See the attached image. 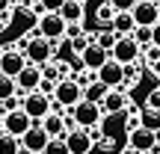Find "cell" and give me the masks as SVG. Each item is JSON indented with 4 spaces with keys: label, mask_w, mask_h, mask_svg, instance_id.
Segmentation results:
<instances>
[{
    "label": "cell",
    "mask_w": 160,
    "mask_h": 154,
    "mask_svg": "<svg viewBox=\"0 0 160 154\" xmlns=\"http://www.w3.org/2000/svg\"><path fill=\"white\" fill-rule=\"evenodd\" d=\"M65 30H68V24H65V18L59 15V12H45V15H39V21H36V33L33 36H45V39H51V42H62Z\"/></svg>",
    "instance_id": "6da1fadb"
},
{
    "label": "cell",
    "mask_w": 160,
    "mask_h": 154,
    "mask_svg": "<svg viewBox=\"0 0 160 154\" xmlns=\"http://www.w3.org/2000/svg\"><path fill=\"white\" fill-rule=\"evenodd\" d=\"M57 45H59V42H51V39H45V36H30L27 59H30L33 65H48L51 59H57V57H53Z\"/></svg>",
    "instance_id": "7a4b0ae2"
},
{
    "label": "cell",
    "mask_w": 160,
    "mask_h": 154,
    "mask_svg": "<svg viewBox=\"0 0 160 154\" xmlns=\"http://www.w3.org/2000/svg\"><path fill=\"white\" fill-rule=\"evenodd\" d=\"M24 113L30 116L33 122H42L45 116L53 113V98L45 95V92H30V95H24Z\"/></svg>",
    "instance_id": "3957f363"
},
{
    "label": "cell",
    "mask_w": 160,
    "mask_h": 154,
    "mask_svg": "<svg viewBox=\"0 0 160 154\" xmlns=\"http://www.w3.org/2000/svg\"><path fill=\"white\" fill-rule=\"evenodd\" d=\"M71 113H74V122H77V127H83V131H89V127H95V125H101V116H104V110H101V104H95V101H77L74 107H71Z\"/></svg>",
    "instance_id": "277c9868"
},
{
    "label": "cell",
    "mask_w": 160,
    "mask_h": 154,
    "mask_svg": "<svg viewBox=\"0 0 160 154\" xmlns=\"http://www.w3.org/2000/svg\"><path fill=\"white\" fill-rule=\"evenodd\" d=\"M27 65H30L27 53L15 51V47H0V74H6V77H18L24 68H27Z\"/></svg>",
    "instance_id": "5b68a950"
},
{
    "label": "cell",
    "mask_w": 160,
    "mask_h": 154,
    "mask_svg": "<svg viewBox=\"0 0 160 154\" xmlns=\"http://www.w3.org/2000/svg\"><path fill=\"white\" fill-rule=\"evenodd\" d=\"M33 125H36V122L30 119V116L24 113V107H21V110H12V113H3V125H0V127H3V133H9V137L21 139Z\"/></svg>",
    "instance_id": "8992f818"
},
{
    "label": "cell",
    "mask_w": 160,
    "mask_h": 154,
    "mask_svg": "<svg viewBox=\"0 0 160 154\" xmlns=\"http://www.w3.org/2000/svg\"><path fill=\"white\" fill-rule=\"evenodd\" d=\"M110 57H113L116 62H122V65H133L142 57V47L133 42V36H119V42H116V47L110 51Z\"/></svg>",
    "instance_id": "52a82bcc"
},
{
    "label": "cell",
    "mask_w": 160,
    "mask_h": 154,
    "mask_svg": "<svg viewBox=\"0 0 160 154\" xmlns=\"http://www.w3.org/2000/svg\"><path fill=\"white\" fill-rule=\"evenodd\" d=\"M128 145L131 148H137L139 154H145V151H154L157 145H160V133L154 131H148V127H133V131H128Z\"/></svg>",
    "instance_id": "ba28073f"
},
{
    "label": "cell",
    "mask_w": 160,
    "mask_h": 154,
    "mask_svg": "<svg viewBox=\"0 0 160 154\" xmlns=\"http://www.w3.org/2000/svg\"><path fill=\"white\" fill-rule=\"evenodd\" d=\"M53 101H59L62 107H74L77 101H83V86H80L74 77L59 80V83H57V92H53Z\"/></svg>",
    "instance_id": "9c48e42d"
},
{
    "label": "cell",
    "mask_w": 160,
    "mask_h": 154,
    "mask_svg": "<svg viewBox=\"0 0 160 154\" xmlns=\"http://www.w3.org/2000/svg\"><path fill=\"white\" fill-rule=\"evenodd\" d=\"M131 15L137 21V27H154V24H160V6L154 0H139L131 9Z\"/></svg>",
    "instance_id": "30bf717a"
},
{
    "label": "cell",
    "mask_w": 160,
    "mask_h": 154,
    "mask_svg": "<svg viewBox=\"0 0 160 154\" xmlns=\"http://www.w3.org/2000/svg\"><path fill=\"white\" fill-rule=\"evenodd\" d=\"M128 107H131V98H128L125 89H110L107 95H104V101H101L104 116H119V113H125Z\"/></svg>",
    "instance_id": "8fae6325"
},
{
    "label": "cell",
    "mask_w": 160,
    "mask_h": 154,
    "mask_svg": "<svg viewBox=\"0 0 160 154\" xmlns=\"http://www.w3.org/2000/svg\"><path fill=\"white\" fill-rule=\"evenodd\" d=\"M98 80H101L104 86H110V89H119V86L125 83V65L110 57L107 62L101 65V71H98Z\"/></svg>",
    "instance_id": "7c38bea8"
},
{
    "label": "cell",
    "mask_w": 160,
    "mask_h": 154,
    "mask_svg": "<svg viewBox=\"0 0 160 154\" xmlns=\"http://www.w3.org/2000/svg\"><path fill=\"white\" fill-rule=\"evenodd\" d=\"M48 142H51V137H48V131L39 125V122H36V125H33V127H30V131L21 137V145H24V148H30L33 154H45Z\"/></svg>",
    "instance_id": "4fadbf2b"
},
{
    "label": "cell",
    "mask_w": 160,
    "mask_h": 154,
    "mask_svg": "<svg viewBox=\"0 0 160 154\" xmlns=\"http://www.w3.org/2000/svg\"><path fill=\"white\" fill-rule=\"evenodd\" d=\"M110 59V51H104L98 42H92L83 53H80V68H89V71H101V65Z\"/></svg>",
    "instance_id": "5bb4252c"
},
{
    "label": "cell",
    "mask_w": 160,
    "mask_h": 154,
    "mask_svg": "<svg viewBox=\"0 0 160 154\" xmlns=\"http://www.w3.org/2000/svg\"><path fill=\"white\" fill-rule=\"evenodd\" d=\"M18 80V89H21V95H30V92H36L42 86V80H45V74H42V65H33L30 62L27 68L21 71V74L15 77Z\"/></svg>",
    "instance_id": "9a60e30c"
},
{
    "label": "cell",
    "mask_w": 160,
    "mask_h": 154,
    "mask_svg": "<svg viewBox=\"0 0 160 154\" xmlns=\"http://www.w3.org/2000/svg\"><path fill=\"white\" fill-rule=\"evenodd\" d=\"M65 145H68L71 154H89L92 148H95V139L89 137V131L77 127V131H68V133H65Z\"/></svg>",
    "instance_id": "2e32d148"
},
{
    "label": "cell",
    "mask_w": 160,
    "mask_h": 154,
    "mask_svg": "<svg viewBox=\"0 0 160 154\" xmlns=\"http://www.w3.org/2000/svg\"><path fill=\"white\" fill-rule=\"evenodd\" d=\"M59 15L65 18V24H83V15H86V6L83 0H65L62 6H59Z\"/></svg>",
    "instance_id": "e0dca14e"
},
{
    "label": "cell",
    "mask_w": 160,
    "mask_h": 154,
    "mask_svg": "<svg viewBox=\"0 0 160 154\" xmlns=\"http://www.w3.org/2000/svg\"><path fill=\"white\" fill-rule=\"evenodd\" d=\"M39 125L48 131V137H51V139H57V137H65V133H68V127H65V119H62L59 113H51V116H45V119H42Z\"/></svg>",
    "instance_id": "ac0fdd59"
},
{
    "label": "cell",
    "mask_w": 160,
    "mask_h": 154,
    "mask_svg": "<svg viewBox=\"0 0 160 154\" xmlns=\"http://www.w3.org/2000/svg\"><path fill=\"white\" fill-rule=\"evenodd\" d=\"M113 30H116L119 36H131L133 30H137L133 15H131V12H116V18H113Z\"/></svg>",
    "instance_id": "d6986e66"
},
{
    "label": "cell",
    "mask_w": 160,
    "mask_h": 154,
    "mask_svg": "<svg viewBox=\"0 0 160 154\" xmlns=\"http://www.w3.org/2000/svg\"><path fill=\"white\" fill-rule=\"evenodd\" d=\"M95 42L104 47V51H113V47H116V42H119V33H116L113 27H98V36H95Z\"/></svg>",
    "instance_id": "ffe728a7"
},
{
    "label": "cell",
    "mask_w": 160,
    "mask_h": 154,
    "mask_svg": "<svg viewBox=\"0 0 160 154\" xmlns=\"http://www.w3.org/2000/svg\"><path fill=\"white\" fill-rule=\"evenodd\" d=\"M15 95H21V89H18V80L0 74V104H3L6 98H15Z\"/></svg>",
    "instance_id": "44dd1931"
},
{
    "label": "cell",
    "mask_w": 160,
    "mask_h": 154,
    "mask_svg": "<svg viewBox=\"0 0 160 154\" xmlns=\"http://www.w3.org/2000/svg\"><path fill=\"white\" fill-rule=\"evenodd\" d=\"M107 92H110V86H104L101 80H95L92 86H86V89H83V98H86V101H95V104H101Z\"/></svg>",
    "instance_id": "7402d4cb"
},
{
    "label": "cell",
    "mask_w": 160,
    "mask_h": 154,
    "mask_svg": "<svg viewBox=\"0 0 160 154\" xmlns=\"http://www.w3.org/2000/svg\"><path fill=\"white\" fill-rule=\"evenodd\" d=\"M142 127H148V131L160 133V110H142Z\"/></svg>",
    "instance_id": "603a6c76"
},
{
    "label": "cell",
    "mask_w": 160,
    "mask_h": 154,
    "mask_svg": "<svg viewBox=\"0 0 160 154\" xmlns=\"http://www.w3.org/2000/svg\"><path fill=\"white\" fill-rule=\"evenodd\" d=\"M113 18H116V9L113 6H101V9L95 12V21H98V27H113Z\"/></svg>",
    "instance_id": "cb8c5ba5"
},
{
    "label": "cell",
    "mask_w": 160,
    "mask_h": 154,
    "mask_svg": "<svg viewBox=\"0 0 160 154\" xmlns=\"http://www.w3.org/2000/svg\"><path fill=\"white\" fill-rule=\"evenodd\" d=\"M131 36H133V42H137L139 47H148L151 45V27H137Z\"/></svg>",
    "instance_id": "d4e9b609"
},
{
    "label": "cell",
    "mask_w": 160,
    "mask_h": 154,
    "mask_svg": "<svg viewBox=\"0 0 160 154\" xmlns=\"http://www.w3.org/2000/svg\"><path fill=\"white\" fill-rule=\"evenodd\" d=\"M92 42H95V39H92V36H86V33H80V36H77V39H71V42H68V45H71V51H74V53H77V57H80V53H83V51H86V47H89V45H92Z\"/></svg>",
    "instance_id": "484cf974"
},
{
    "label": "cell",
    "mask_w": 160,
    "mask_h": 154,
    "mask_svg": "<svg viewBox=\"0 0 160 154\" xmlns=\"http://www.w3.org/2000/svg\"><path fill=\"white\" fill-rule=\"evenodd\" d=\"M45 154H71V151H68V145H65V137L51 139V142H48V148H45Z\"/></svg>",
    "instance_id": "4316f807"
},
{
    "label": "cell",
    "mask_w": 160,
    "mask_h": 154,
    "mask_svg": "<svg viewBox=\"0 0 160 154\" xmlns=\"http://www.w3.org/2000/svg\"><path fill=\"white\" fill-rule=\"evenodd\" d=\"M74 80H77V83H80V86L86 89V86H92V83L98 80V71H89V68H83L80 74H74Z\"/></svg>",
    "instance_id": "83f0119b"
},
{
    "label": "cell",
    "mask_w": 160,
    "mask_h": 154,
    "mask_svg": "<svg viewBox=\"0 0 160 154\" xmlns=\"http://www.w3.org/2000/svg\"><path fill=\"white\" fill-rule=\"evenodd\" d=\"M142 53H145V59H148V62L154 65V68L160 65V47H157V45H148V47H142Z\"/></svg>",
    "instance_id": "f1b7e54d"
},
{
    "label": "cell",
    "mask_w": 160,
    "mask_h": 154,
    "mask_svg": "<svg viewBox=\"0 0 160 154\" xmlns=\"http://www.w3.org/2000/svg\"><path fill=\"white\" fill-rule=\"evenodd\" d=\"M137 3H139V0H110V6H113L116 12H131Z\"/></svg>",
    "instance_id": "f546056e"
},
{
    "label": "cell",
    "mask_w": 160,
    "mask_h": 154,
    "mask_svg": "<svg viewBox=\"0 0 160 154\" xmlns=\"http://www.w3.org/2000/svg\"><path fill=\"white\" fill-rule=\"evenodd\" d=\"M53 65H57V74H59V80L74 77V74H71V65H68V62H62V59H53Z\"/></svg>",
    "instance_id": "4dcf8cb0"
},
{
    "label": "cell",
    "mask_w": 160,
    "mask_h": 154,
    "mask_svg": "<svg viewBox=\"0 0 160 154\" xmlns=\"http://www.w3.org/2000/svg\"><path fill=\"white\" fill-rule=\"evenodd\" d=\"M145 107H148V110H160V89L148 92V98H145Z\"/></svg>",
    "instance_id": "1f68e13d"
},
{
    "label": "cell",
    "mask_w": 160,
    "mask_h": 154,
    "mask_svg": "<svg viewBox=\"0 0 160 154\" xmlns=\"http://www.w3.org/2000/svg\"><path fill=\"white\" fill-rule=\"evenodd\" d=\"M80 33H86V30H83V24H68V30H65V39L71 42V39H77Z\"/></svg>",
    "instance_id": "d6a6232c"
},
{
    "label": "cell",
    "mask_w": 160,
    "mask_h": 154,
    "mask_svg": "<svg viewBox=\"0 0 160 154\" xmlns=\"http://www.w3.org/2000/svg\"><path fill=\"white\" fill-rule=\"evenodd\" d=\"M39 92H45V95H51L53 98V92H57V80H42V86H39Z\"/></svg>",
    "instance_id": "836d02e7"
},
{
    "label": "cell",
    "mask_w": 160,
    "mask_h": 154,
    "mask_svg": "<svg viewBox=\"0 0 160 154\" xmlns=\"http://www.w3.org/2000/svg\"><path fill=\"white\" fill-rule=\"evenodd\" d=\"M107 3H110V0H83V6H86L89 12H98L101 6H107Z\"/></svg>",
    "instance_id": "e575fe53"
},
{
    "label": "cell",
    "mask_w": 160,
    "mask_h": 154,
    "mask_svg": "<svg viewBox=\"0 0 160 154\" xmlns=\"http://www.w3.org/2000/svg\"><path fill=\"white\" fill-rule=\"evenodd\" d=\"M27 47H30V33H27V36H21V39L15 42V51H21V53H27Z\"/></svg>",
    "instance_id": "d590c367"
},
{
    "label": "cell",
    "mask_w": 160,
    "mask_h": 154,
    "mask_svg": "<svg viewBox=\"0 0 160 154\" xmlns=\"http://www.w3.org/2000/svg\"><path fill=\"white\" fill-rule=\"evenodd\" d=\"M42 3H45V6H48V12H57V9H59V6H62V3H65V0H42Z\"/></svg>",
    "instance_id": "8d00e7d4"
},
{
    "label": "cell",
    "mask_w": 160,
    "mask_h": 154,
    "mask_svg": "<svg viewBox=\"0 0 160 154\" xmlns=\"http://www.w3.org/2000/svg\"><path fill=\"white\" fill-rule=\"evenodd\" d=\"M151 45L160 47V24H154V27H151Z\"/></svg>",
    "instance_id": "74e56055"
},
{
    "label": "cell",
    "mask_w": 160,
    "mask_h": 154,
    "mask_svg": "<svg viewBox=\"0 0 160 154\" xmlns=\"http://www.w3.org/2000/svg\"><path fill=\"white\" fill-rule=\"evenodd\" d=\"M12 9H15V6H12ZM12 9H6V12H0V24H3V27H6V24L12 21Z\"/></svg>",
    "instance_id": "f35d334b"
},
{
    "label": "cell",
    "mask_w": 160,
    "mask_h": 154,
    "mask_svg": "<svg viewBox=\"0 0 160 154\" xmlns=\"http://www.w3.org/2000/svg\"><path fill=\"white\" fill-rule=\"evenodd\" d=\"M6 9H12V0H0V12H6Z\"/></svg>",
    "instance_id": "ab89813d"
},
{
    "label": "cell",
    "mask_w": 160,
    "mask_h": 154,
    "mask_svg": "<svg viewBox=\"0 0 160 154\" xmlns=\"http://www.w3.org/2000/svg\"><path fill=\"white\" fill-rule=\"evenodd\" d=\"M119 154H139V151H137V148H131V145H128V148H122Z\"/></svg>",
    "instance_id": "60d3db41"
},
{
    "label": "cell",
    "mask_w": 160,
    "mask_h": 154,
    "mask_svg": "<svg viewBox=\"0 0 160 154\" xmlns=\"http://www.w3.org/2000/svg\"><path fill=\"white\" fill-rule=\"evenodd\" d=\"M154 3H157V6H160V0H154Z\"/></svg>",
    "instance_id": "b9f144b4"
},
{
    "label": "cell",
    "mask_w": 160,
    "mask_h": 154,
    "mask_svg": "<svg viewBox=\"0 0 160 154\" xmlns=\"http://www.w3.org/2000/svg\"><path fill=\"white\" fill-rule=\"evenodd\" d=\"M157 74H160V65H157Z\"/></svg>",
    "instance_id": "7bdbcfd3"
},
{
    "label": "cell",
    "mask_w": 160,
    "mask_h": 154,
    "mask_svg": "<svg viewBox=\"0 0 160 154\" xmlns=\"http://www.w3.org/2000/svg\"><path fill=\"white\" fill-rule=\"evenodd\" d=\"M0 30H3V24H0Z\"/></svg>",
    "instance_id": "ee69618b"
}]
</instances>
